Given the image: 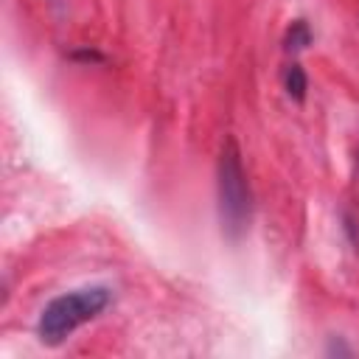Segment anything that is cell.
<instances>
[{"label": "cell", "instance_id": "1", "mask_svg": "<svg viewBox=\"0 0 359 359\" xmlns=\"http://www.w3.org/2000/svg\"><path fill=\"white\" fill-rule=\"evenodd\" d=\"M109 297L112 294H109L107 286H84V289H73V292H65V294L53 297L36 320L39 339L45 345L65 342L76 328L95 320L109 306Z\"/></svg>", "mask_w": 359, "mask_h": 359}, {"label": "cell", "instance_id": "2", "mask_svg": "<svg viewBox=\"0 0 359 359\" xmlns=\"http://www.w3.org/2000/svg\"><path fill=\"white\" fill-rule=\"evenodd\" d=\"M216 194H219V219H222V230L230 238H238L247 224H250V213H252V194H250V182H247V171L241 163V151L238 143L233 137H227L222 143L219 151V165H216Z\"/></svg>", "mask_w": 359, "mask_h": 359}, {"label": "cell", "instance_id": "3", "mask_svg": "<svg viewBox=\"0 0 359 359\" xmlns=\"http://www.w3.org/2000/svg\"><path fill=\"white\" fill-rule=\"evenodd\" d=\"M283 90H286V95L294 98V101H303V98H306L309 79H306V73H303V67H300L297 62H292V65L283 70Z\"/></svg>", "mask_w": 359, "mask_h": 359}, {"label": "cell", "instance_id": "4", "mask_svg": "<svg viewBox=\"0 0 359 359\" xmlns=\"http://www.w3.org/2000/svg\"><path fill=\"white\" fill-rule=\"evenodd\" d=\"M311 42V31L306 25V20H294L286 31V50H303Z\"/></svg>", "mask_w": 359, "mask_h": 359}]
</instances>
